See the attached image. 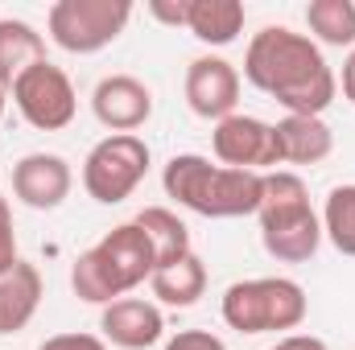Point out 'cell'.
<instances>
[{
	"label": "cell",
	"mask_w": 355,
	"mask_h": 350,
	"mask_svg": "<svg viewBox=\"0 0 355 350\" xmlns=\"http://www.w3.org/2000/svg\"><path fill=\"white\" fill-rule=\"evenodd\" d=\"M244 79L272 95L289 116H322L335 103V75L322 50L285 25H265L244 54Z\"/></svg>",
	"instance_id": "obj_1"
},
{
	"label": "cell",
	"mask_w": 355,
	"mask_h": 350,
	"mask_svg": "<svg viewBox=\"0 0 355 350\" xmlns=\"http://www.w3.org/2000/svg\"><path fill=\"white\" fill-rule=\"evenodd\" d=\"M166 194L178 206L202 214V219H240V214H257L261 198H265V174H248V169H227V165H211L198 153H182L166 165L162 174Z\"/></svg>",
	"instance_id": "obj_2"
},
{
	"label": "cell",
	"mask_w": 355,
	"mask_h": 350,
	"mask_svg": "<svg viewBox=\"0 0 355 350\" xmlns=\"http://www.w3.org/2000/svg\"><path fill=\"white\" fill-rule=\"evenodd\" d=\"M153 268H157V252H153L149 235L137 223H120L75 260L71 288L87 305H112L124 293H132L137 284H145L153 276Z\"/></svg>",
	"instance_id": "obj_3"
},
{
	"label": "cell",
	"mask_w": 355,
	"mask_h": 350,
	"mask_svg": "<svg viewBox=\"0 0 355 350\" xmlns=\"http://www.w3.org/2000/svg\"><path fill=\"white\" fill-rule=\"evenodd\" d=\"M257 219H261V243L277 264H306L322 243V219L310 206V190L289 169L265 174V198Z\"/></svg>",
	"instance_id": "obj_4"
},
{
	"label": "cell",
	"mask_w": 355,
	"mask_h": 350,
	"mask_svg": "<svg viewBox=\"0 0 355 350\" xmlns=\"http://www.w3.org/2000/svg\"><path fill=\"white\" fill-rule=\"evenodd\" d=\"M306 288L285 276H257V280H236L223 293V322L240 334H277V330H297L306 322Z\"/></svg>",
	"instance_id": "obj_5"
},
{
	"label": "cell",
	"mask_w": 355,
	"mask_h": 350,
	"mask_svg": "<svg viewBox=\"0 0 355 350\" xmlns=\"http://www.w3.org/2000/svg\"><path fill=\"white\" fill-rule=\"evenodd\" d=\"M149 174V145L137 132H112L103 136L83 161V190L95 202L116 206L132 198V190Z\"/></svg>",
	"instance_id": "obj_6"
},
{
	"label": "cell",
	"mask_w": 355,
	"mask_h": 350,
	"mask_svg": "<svg viewBox=\"0 0 355 350\" xmlns=\"http://www.w3.org/2000/svg\"><path fill=\"white\" fill-rule=\"evenodd\" d=\"M128 17V0H58L50 8V37L67 54H95L124 33Z\"/></svg>",
	"instance_id": "obj_7"
},
{
	"label": "cell",
	"mask_w": 355,
	"mask_h": 350,
	"mask_svg": "<svg viewBox=\"0 0 355 350\" xmlns=\"http://www.w3.org/2000/svg\"><path fill=\"white\" fill-rule=\"evenodd\" d=\"M12 99H17V111L25 116V124L37 128V132H62L79 111V99H75L67 71L54 66L50 58L33 62L12 83Z\"/></svg>",
	"instance_id": "obj_8"
},
{
	"label": "cell",
	"mask_w": 355,
	"mask_h": 350,
	"mask_svg": "<svg viewBox=\"0 0 355 350\" xmlns=\"http://www.w3.org/2000/svg\"><path fill=\"white\" fill-rule=\"evenodd\" d=\"M211 149L219 157V165L227 169H248V174H272L277 161V136L272 124L257 120V116H227L215 124L211 132Z\"/></svg>",
	"instance_id": "obj_9"
},
{
	"label": "cell",
	"mask_w": 355,
	"mask_h": 350,
	"mask_svg": "<svg viewBox=\"0 0 355 350\" xmlns=\"http://www.w3.org/2000/svg\"><path fill=\"white\" fill-rule=\"evenodd\" d=\"M186 103L194 116L202 120H227L236 116V103H240V75L232 62L223 58H194L190 71H186Z\"/></svg>",
	"instance_id": "obj_10"
},
{
	"label": "cell",
	"mask_w": 355,
	"mask_h": 350,
	"mask_svg": "<svg viewBox=\"0 0 355 350\" xmlns=\"http://www.w3.org/2000/svg\"><path fill=\"white\" fill-rule=\"evenodd\" d=\"M91 111L112 132H137L153 116V91L132 75H107L91 95Z\"/></svg>",
	"instance_id": "obj_11"
},
{
	"label": "cell",
	"mask_w": 355,
	"mask_h": 350,
	"mask_svg": "<svg viewBox=\"0 0 355 350\" xmlns=\"http://www.w3.org/2000/svg\"><path fill=\"white\" fill-rule=\"evenodd\" d=\"M71 165L54 153H29L12 165V194L29 210H54L71 194Z\"/></svg>",
	"instance_id": "obj_12"
},
{
	"label": "cell",
	"mask_w": 355,
	"mask_h": 350,
	"mask_svg": "<svg viewBox=\"0 0 355 350\" xmlns=\"http://www.w3.org/2000/svg\"><path fill=\"white\" fill-rule=\"evenodd\" d=\"M99 330L112 347L120 350H145L153 347L166 330L162 322V309L153 301H141V297H120L112 305H103V317H99Z\"/></svg>",
	"instance_id": "obj_13"
},
{
	"label": "cell",
	"mask_w": 355,
	"mask_h": 350,
	"mask_svg": "<svg viewBox=\"0 0 355 350\" xmlns=\"http://www.w3.org/2000/svg\"><path fill=\"white\" fill-rule=\"evenodd\" d=\"M272 136L281 165H322L335 149V132L322 124V116H285L272 124Z\"/></svg>",
	"instance_id": "obj_14"
},
{
	"label": "cell",
	"mask_w": 355,
	"mask_h": 350,
	"mask_svg": "<svg viewBox=\"0 0 355 350\" xmlns=\"http://www.w3.org/2000/svg\"><path fill=\"white\" fill-rule=\"evenodd\" d=\"M42 272L33 264L17 260L4 276H0V334H21L37 305H42Z\"/></svg>",
	"instance_id": "obj_15"
},
{
	"label": "cell",
	"mask_w": 355,
	"mask_h": 350,
	"mask_svg": "<svg viewBox=\"0 0 355 350\" xmlns=\"http://www.w3.org/2000/svg\"><path fill=\"white\" fill-rule=\"evenodd\" d=\"M149 288H153V297H157L162 305L190 309V305L207 293V268H202V260L190 252V256H182L178 264H162V268H153Z\"/></svg>",
	"instance_id": "obj_16"
},
{
	"label": "cell",
	"mask_w": 355,
	"mask_h": 350,
	"mask_svg": "<svg viewBox=\"0 0 355 350\" xmlns=\"http://www.w3.org/2000/svg\"><path fill=\"white\" fill-rule=\"evenodd\" d=\"M42 58H46L42 33H37L33 25H25V21L4 17V21H0V87L12 91V83H17L33 62H42Z\"/></svg>",
	"instance_id": "obj_17"
},
{
	"label": "cell",
	"mask_w": 355,
	"mask_h": 350,
	"mask_svg": "<svg viewBox=\"0 0 355 350\" xmlns=\"http://www.w3.org/2000/svg\"><path fill=\"white\" fill-rule=\"evenodd\" d=\"M186 29L207 46H232L244 29V4L240 0H190Z\"/></svg>",
	"instance_id": "obj_18"
},
{
	"label": "cell",
	"mask_w": 355,
	"mask_h": 350,
	"mask_svg": "<svg viewBox=\"0 0 355 350\" xmlns=\"http://www.w3.org/2000/svg\"><path fill=\"white\" fill-rule=\"evenodd\" d=\"M132 223L149 235V243H153V252H157V268H162V264H178L182 256H190V231H186V223L178 219L174 210H166V206H145Z\"/></svg>",
	"instance_id": "obj_19"
},
{
	"label": "cell",
	"mask_w": 355,
	"mask_h": 350,
	"mask_svg": "<svg viewBox=\"0 0 355 350\" xmlns=\"http://www.w3.org/2000/svg\"><path fill=\"white\" fill-rule=\"evenodd\" d=\"M310 33L327 46H352L355 42V4L352 0H310L306 8Z\"/></svg>",
	"instance_id": "obj_20"
},
{
	"label": "cell",
	"mask_w": 355,
	"mask_h": 350,
	"mask_svg": "<svg viewBox=\"0 0 355 350\" xmlns=\"http://www.w3.org/2000/svg\"><path fill=\"white\" fill-rule=\"evenodd\" d=\"M322 235L335 243V252L355 256V185H335L322 210Z\"/></svg>",
	"instance_id": "obj_21"
},
{
	"label": "cell",
	"mask_w": 355,
	"mask_h": 350,
	"mask_svg": "<svg viewBox=\"0 0 355 350\" xmlns=\"http://www.w3.org/2000/svg\"><path fill=\"white\" fill-rule=\"evenodd\" d=\"M21 260L17 256V231H12V210H8V202L0 198V276L12 268V264Z\"/></svg>",
	"instance_id": "obj_22"
},
{
	"label": "cell",
	"mask_w": 355,
	"mask_h": 350,
	"mask_svg": "<svg viewBox=\"0 0 355 350\" xmlns=\"http://www.w3.org/2000/svg\"><path fill=\"white\" fill-rule=\"evenodd\" d=\"M166 350H227L223 338H215L211 330H182L178 338L166 342Z\"/></svg>",
	"instance_id": "obj_23"
},
{
	"label": "cell",
	"mask_w": 355,
	"mask_h": 350,
	"mask_svg": "<svg viewBox=\"0 0 355 350\" xmlns=\"http://www.w3.org/2000/svg\"><path fill=\"white\" fill-rule=\"evenodd\" d=\"M37 350H107V342L95 338V334H54Z\"/></svg>",
	"instance_id": "obj_24"
},
{
	"label": "cell",
	"mask_w": 355,
	"mask_h": 350,
	"mask_svg": "<svg viewBox=\"0 0 355 350\" xmlns=\"http://www.w3.org/2000/svg\"><path fill=\"white\" fill-rule=\"evenodd\" d=\"M149 12H153L162 25H186V21H190V0H153Z\"/></svg>",
	"instance_id": "obj_25"
},
{
	"label": "cell",
	"mask_w": 355,
	"mask_h": 350,
	"mask_svg": "<svg viewBox=\"0 0 355 350\" xmlns=\"http://www.w3.org/2000/svg\"><path fill=\"white\" fill-rule=\"evenodd\" d=\"M268 350H327V342L314 338V334H289V338H281L277 347H268Z\"/></svg>",
	"instance_id": "obj_26"
},
{
	"label": "cell",
	"mask_w": 355,
	"mask_h": 350,
	"mask_svg": "<svg viewBox=\"0 0 355 350\" xmlns=\"http://www.w3.org/2000/svg\"><path fill=\"white\" fill-rule=\"evenodd\" d=\"M343 95H347V103H355V50L343 62Z\"/></svg>",
	"instance_id": "obj_27"
},
{
	"label": "cell",
	"mask_w": 355,
	"mask_h": 350,
	"mask_svg": "<svg viewBox=\"0 0 355 350\" xmlns=\"http://www.w3.org/2000/svg\"><path fill=\"white\" fill-rule=\"evenodd\" d=\"M0 116H4V87H0Z\"/></svg>",
	"instance_id": "obj_28"
}]
</instances>
